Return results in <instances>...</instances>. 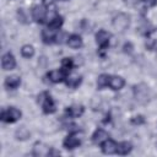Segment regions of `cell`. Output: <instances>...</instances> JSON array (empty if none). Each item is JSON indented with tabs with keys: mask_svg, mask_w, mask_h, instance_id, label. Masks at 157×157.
Returning <instances> with one entry per match:
<instances>
[{
	"mask_svg": "<svg viewBox=\"0 0 157 157\" xmlns=\"http://www.w3.org/2000/svg\"><path fill=\"white\" fill-rule=\"evenodd\" d=\"M4 85H5V87L9 88V90H15V88H17V87L21 85V77L17 76V75L7 76V77L5 78Z\"/></svg>",
	"mask_w": 157,
	"mask_h": 157,
	"instance_id": "cell-15",
	"label": "cell"
},
{
	"mask_svg": "<svg viewBox=\"0 0 157 157\" xmlns=\"http://www.w3.org/2000/svg\"><path fill=\"white\" fill-rule=\"evenodd\" d=\"M132 91H134V97H135V99L139 103L146 104L147 102H150V99H151V91H150L147 85L139 83V85L134 86Z\"/></svg>",
	"mask_w": 157,
	"mask_h": 157,
	"instance_id": "cell-1",
	"label": "cell"
},
{
	"mask_svg": "<svg viewBox=\"0 0 157 157\" xmlns=\"http://www.w3.org/2000/svg\"><path fill=\"white\" fill-rule=\"evenodd\" d=\"M59 31H60V29H59ZM59 31L52 29V28H49V27L45 28V29H43V31H42V39H43V42L47 43V44L55 42V39H56V34H58Z\"/></svg>",
	"mask_w": 157,
	"mask_h": 157,
	"instance_id": "cell-13",
	"label": "cell"
},
{
	"mask_svg": "<svg viewBox=\"0 0 157 157\" xmlns=\"http://www.w3.org/2000/svg\"><path fill=\"white\" fill-rule=\"evenodd\" d=\"M110 38H112L110 32H108L105 29H99L96 33V43L98 44V47H99L101 50H105L107 49V47L109 45Z\"/></svg>",
	"mask_w": 157,
	"mask_h": 157,
	"instance_id": "cell-5",
	"label": "cell"
},
{
	"mask_svg": "<svg viewBox=\"0 0 157 157\" xmlns=\"http://www.w3.org/2000/svg\"><path fill=\"white\" fill-rule=\"evenodd\" d=\"M15 136H16L17 140H22L23 141V140H27L31 136V132H29V130L26 126H20L15 131Z\"/></svg>",
	"mask_w": 157,
	"mask_h": 157,
	"instance_id": "cell-21",
	"label": "cell"
},
{
	"mask_svg": "<svg viewBox=\"0 0 157 157\" xmlns=\"http://www.w3.org/2000/svg\"><path fill=\"white\" fill-rule=\"evenodd\" d=\"M145 4H147L148 6H155L157 4V0H142Z\"/></svg>",
	"mask_w": 157,
	"mask_h": 157,
	"instance_id": "cell-29",
	"label": "cell"
},
{
	"mask_svg": "<svg viewBox=\"0 0 157 157\" xmlns=\"http://www.w3.org/2000/svg\"><path fill=\"white\" fill-rule=\"evenodd\" d=\"M101 147H102V152H103V153H105V155H113V153H117L118 144H117L114 140L108 139V140H105V141L101 145Z\"/></svg>",
	"mask_w": 157,
	"mask_h": 157,
	"instance_id": "cell-10",
	"label": "cell"
},
{
	"mask_svg": "<svg viewBox=\"0 0 157 157\" xmlns=\"http://www.w3.org/2000/svg\"><path fill=\"white\" fill-rule=\"evenodd\" d=\"M38 103L40 104V107L45 114H52L56 110L55 102L48 92H42L38 94Z\"/></svg>",
	"mask_w": 157,
	"mask_h": 157,
	"instance_id": "cell-2",
	"label": "cell"
},
{
	"mask_svg": "<svg viewBox=\"0 0 157 157\" xmlns=\"http://www.w3.org/2000/svg\"><path fill=\"white\" fill-rule=\"evenodd\" d=\"M17 15H18V18H20V21H21V22H26L27 16L25 15V10H23V9H18Z\"/></svg>",
	"mask_w": 157,
	"mask_h": 157,
	"instance_id": "cell-27",
	"label": "cell"
},
{
	"mask_svg": "<svg viewBox=\"0 0 157 157\" xmlns=\"http://www.w3.org/2000/svg\"><path fill=\"white\" fill-rule=\"evenodd\" d=\"M109 75H107V74H102V75H99L98 76V78H97V88L98 90H102V88H104L105 86H108V83H109Z\"/></svg>",
	"mask_w": 157,
	"mask_h": 157,
	"instance_id": "cell-22",
	"label": "cell"
},
{
	"mask_svg": "<svg viewBox=\"0 0 157 157\" xmlns=\"http://www.w3.org/2000/svg\"><path fill=\"white\" fill-rule=\"evenodd\" d=\"M81 81H82V77L78 74H67L65 78V83L70 88H76L81 83Z\"/></svg>",
	"mask_w": 157,
	"mask_h": 157,
	"instance_id": "cell-14",
	"label": "cell"
},
{
	"mask_svg": "<svg viewBox=\"0 0 157 157\" xmlns=\"http://www.w3.org/2000/svg\"><path fill=\"white\" fill-rule=\"evenodd\" d=\"M63 22H64V20H63V17L59 15L58 17H55L53 21H50V22H49V23H47V25H48V27H49V28L55 29V31H59V29H60V27L63 26Z\"/></svg>",
	"mask_w": 157,
	"mask_h": 157,
	"instance_id": "cell-23",
	"label": "cell"
},
{
	"mask_svg": "<svg viewBox=\"0 0 157 157\" xmlns=\"http://www.w3.org/2000/svg\"><path fill=\"white\" fill-rule=\"evenodd\" d=\"M131 150H132V145H131L129 141H123V142L118 144L117 153H118V155H121V156H124V155H128V153H130V152H131Z\"/></svg>",
	"mask_w": 157,
	"mask_h": 157,
	"instance_id": "cell-20",
	"label": "cell"
},
{
	"mask_svg": "<svg viewBox=\"0 0 157 157\" xmlns=\"http://www.w3.org/2000/svg\"><path fill=\"white\" fill-rule=\"evenodd\" d=\"M112 25H113V28L118 33H124L130 26V17H129V15H126L124 12H120V13L114 16Z\"/></svg>",
	"mask_w": 157,
	"mask_h": 157,
	"instance_id": "cell-3",
	"label": "cell"
},
{
	"mask_svg": "<svg viewBox=\"0 0 157 157\" xmlns=\"http://www.w3.org/2000/svg\"><path fill=\"white\" fill-rule=\"evenodd\" d=\"M72 67H74V60H72L71 58H64V59L61 60V69H63L66 74H69V72L72 70Z\"/></svg>",
	"mask_w": 157,
	"mask_h": 157,
	"instance_id": "cell-25",
	"label": "cell"
},
{
	"mask_svg": "<svg viewBox=\"0 0 157 157\" xmlns=\"http://www.w3.org/2000/svg\"><path fill=\"white\" fill-rule=\"evenodd\" d=\"M81 145V137L77 132H70L64 140V147L66 150H74Z\"/></svg>",
	"mask_w": 157,
	"mask_h": 157,
	"instance_id": "cell-7",
	"label": "cell"
},
{
	"mask_svg": "<svg viewBox=\"0 0 157 157\" xmlns=\"http://www.w3.org/2000/svg\"><path fill=\"white\" fill-rule=\"evenodd\" d=\"M21 54H22L23 58L29 59V58H32L34 55V48L32 45H29V44H25L21 48Z\"/></svg>",
	"mask_w": 157,
	"mask_h": 157,
	"instance_id": "cell-24",
	"label": "cell"
},
{
	"mask_svg": "<svg viewBox=\"0 0 157 157\" xmlns=\"http://www.w3.org/2000/svg\"><path fill=\"white\" fill-rule=\"evenodd\" d=\"M63 1H67V0H63Z\"/></svg>",
	"mask_w": 157,
	"mask_h": 157,
	"instance_id": "cell-31",
	"label": "cell"
},
{
	"mask_svg": "<svg viewBox=\"0 0 157 157\" xmlns=\"http://www.w3.org/2000/svg\"><path fill=\"white\" fill-rule=\"evenodd\" d=\"M52 147H48L44 144H36L33 147V155L34 156H39V157H47L49 156Z\"/></svg>",
	"mask_w": 157,
	"mask_h": 157,
	"instance_id": "cell-17",
	"label": "cell"
},
{
	"mask_svg": "<svg viewBox=\"0 0 157 157\" xmlns=\"http://www.w3.org/2000/svg\"><path fill=\"white\" fill-rule=\"evenodd\" d=\"M36 1H39V2H42V1H44V0H36Z\"/></svg>",
	"mask_w": 157,
	"mask_h": 157,
	"instance_id": "cell-30",
	"label": "cell"
},
{
	"mask_svg": "<svg viewBox=\"0 0 157 157\" xmlns=\"http://www.w3.org/2000/svg\"><path fill=\"white\" fill-rule=\"evenodd\" d=\"M131 123L135 125H141L145 123V118H144V115H135L131 118Z\"/></svg>",
	"mask_w": 157,
	"mask_h": 157,
	"instance_id": "cell-26",
	"label": "cell"
},
{
	"mask_svg": "<svg viewBox=\"0 0 157 157\" xmlns=\"http://www.w3.org/2000/svg\"><path fill=\"white\" fill-rule=\"evenodd\" d=\"M123 49H124L125 53H131L132 49H134V47H132V44H131L130 42H128V43L124 44V48H123Z\"/></svg>",
	"mask_w": 157,
	"mask_h": 157,
	"instance_id": "cell-28",
	"label": "cell"
},
{
	"mask_svg": "<svg viewBox=\"0 0 157 157\" xmlns=\"http://www.w3.org/2000/svg\"><path fill=\"white\" fill-rule=\"evenodd\" d=\"M66 44H67L70 48H72V49H78V48L82 47L83 42H82L81 36H78V34H70Z\"/></svg>",
	"mask_w": 157,
	"mask_h": 157,
	"instance_id": "cell-18",
	"label": "cell"
},
{
	"mask_svg": "<svg viewBox=\"0 0 157 157\" xmlns=\"http://www.w3.org/2000/svg\"><path fill=\"white\" fill-rule=\"evenodd\" d=\"M22 113L20 109L15 108V107H10L7 109H2L1 110V115H0V119L5 123H15L17 120H20Z\"/></svg>",
	"mask_w": 157,
	"mask_h": 157,
	"instance_id": "cell-4",
	"label": "cell"
},
{
	"mask_svg": "<svg viewBox=\"0 0 157 157\" xmlns=\"http://www.w3.org/2000/svg\"><path fill=\"white\" fill-rule=\"evenodd\" d=\"M108 139H109V135L104 129H97L92 135V141L96 145H102Z\"/></svg>",
	"mask_w": 157,
	"mask_h": 157,
	"instance_id": "cell-12",
	"label": "cell"
},
{
	"mask_svg": "<svg viewBox=\"0 0 157 157\" xmlns=\"http://www.w3.org/2000/svg\"><path fill=\"white\" fill-rule=\"evenodd\" d=\"M47 76H48V78H49L50 82H53V83H59V82L65 81L67 74H66L63 69H55V70H50Z\"/></svg>",
	"mask_w": 157,
	"mask_h": 157,
	"instance_id": "cell-8",
	"label": "cell"
},
{
	"mask_svg": "<svg viewBox=\"0 0 157 157\" xmlns=\"http://www.w3.org/2000/svg\"><path fill=\"white\" fill-rule=\"evenodd\" d=\"M1 66L4 70H12L15 69L16 66V60H15V56L9 52L6 54L2 55V59H1Z\"/></svg>",
	"mask_w": 157,
	"mask_h": 157,
	"instance_id": "cell-9",
	"label": "cell"
},
{
	"mask_svg": "<svg viewBox=\"0 0 157 157\" xmlns=\"http://www.w3.org/2000/svg\"><path fill=\"white\" fill-rule=\"evenodd\" d=\"M124 85H125V81H124V78H123L121 76H110V77H109V83H108V86H109L112 90L119 91V90H121V88L124 87Z\"/></svg>",
	"mask_w": 157,
	"mask_h": 157,
	"instance_id": "cell-16",
	"label": "cell"
},
{
	"mask_svg": "<svg viewBox=\"0 0 157 157\" xmlns=\"http://www.w3.org/2000/svg\"><path fill=\"white\" fill-rule=\"evenodd\" d=\"M83 110L85 108L82 105H78V104H74V105H70L65 109V114L69 117V118H78L83 114Z\"/></svg>",
	"mask_w": 157,
	"mask_h": 157,
	"instance_id": "cell-11",
	"label": "cell"
},
{
	"mask_svg": "<svg viewBox=\"0 0 157 157\" xmlns=\"http://www.w3.org/2000/svg\"><path fill=\"white\" fill-rule=\"evenodd\" d=\"M32 17L38 23L45 22V18H47V5H43V4L36 5L32 9Z\"/></svg>",
	"mask_w": 157,
	"mask_h": 157,
	"instance_id": "cell-6",
	"label": "cell"
},
{
	"mask_svg": "<svg viewBox=\"0 0 157 157\" xmlns=\"http://www.w3.org/2000/svg\"><path fill=\"white\" fill-rule=\"evenodd\" d=\"M157 44V31L151 29L147 32V39H146V48L152 50Z\"/></svg>",
	"mask_w": 157,
	"mask_h": 157,
	"instance_id": "cell-19",
	"label": "cell"
}]
</instances>
